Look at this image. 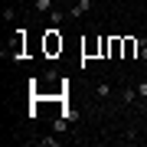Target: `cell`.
I'll return each mask as SVG.
<instances>
[{"label": "cell", "instance_id": "cell-11", "mask_svg": "<svg viewBox=\"0 0 147 147\" xmlns=\"http://www.w3.org/2000/svg\"><path fill=\"white\" fill-rule=\"evenodd\" d=\"M141 59L147 62V39H141Z\"/></svg>", "mask_w": 147, "mask_h": 147}, {"label": "cell", "instance_id": "cell-1", "mask_svg": "<svg viewBox=\"0 0 147 147\" xmlns=\"http://www.w3.org/2000/svg\"><path fill=\"white\" fill-rule=\"evenodd\" d=\"M46 53H49V56L62 53V36H59V30H56V26H49V30H46Z\"/></svg>", "mask_w": 147, "mask_h": 147}, {"label": "cell", "instance_id": "cell-6", "mask_svg": "<svg viewBox=\"0 0 147 147\" xmlns=\"http://www.w3.org/2000/svg\"><path fill=\"white\" fill-rule=\"evenodd\" d=\"M62 20H69V10H53L49 13V23H53V26H59Z\"/></svg>", "mask_w": 147, "mask_h": 147}, {"label": "cell", "instance_id": "cell-5", "mask_svg": "<svg viewBox=\"0 0 147 147\" xmlns=\"http://www.w3.org/2000/svg\"><path fill=\"white\" fill-rule=\"evenodd\" d=\"M118 98H121V105H131V101L137 98V88H121V95H118Z\"/></svg>", "mask_w": 147, "mask_h": 147}, {"label": "cell", "instance_id": "cell-3", "mask_svg": "<svg viewBox=\"0 0 147 147\" xmlns=\"http://www.w3.org/2000/svg\"><path fill=\"white\" fill-rule=\"evenodd\" d=\"M121 53H124V36H111V42H108V56L118 59Z\"/></svg>", "mask_w": 147, "mask_h": 147}, {"label": "cell", "instance_id": "cell-4", "mask_svg": "<svg viewBox=\"0 0 147 147\" xmlns=\"http://www.w3.org/2000/svg\"><path fill=\"white\" fill-rule=\"evenodd\" d=\"M53 3L56 0H33V10L36 13H53Z\"/></svg>", "mask_w": 147, "mask_h": 147}, {"label": "cell", "instance_id": "cell-2", "mask_svg": "<svg viewBox=\"0 0 147 147\" xmlns=\"http://www.w3.org/2000/svg\"><path fill=\"white\" fill-rule=\"evenodd\" d=\"M92 10V0H72V7H69V16L72 20H79V16H85Z\"/></svg>", "mask_w": 147, "mask_h": 147}, {"label": "cell", "instance_id": "cell-7", "mask_svg": "<svg viewBox=\"0 0 147 147\" xmlns=\"http://www.w3.org/2000/svg\"><path fill=\"white\" fill-rule=\"evenodd\" d=\"M95 95H98V98H108V95H111V85L108 82H98V85H95Z\"/></svg>", "mask_w": 147, "mask_h": 147}, {"label": "cell", "instance_id": "cell-9", "mask_svg": "<svg viewBox=\"0 0 147 147\" xmlns=\"http://www.w3.org/2000/svg\"><path fill=\"white\" fill-rule=\"evenodd\" d=\"M39 144H42V147H59L56 137H39Z\"/></svg>", "mask_w": 147, "mask_h": 147}, {"label": "cell", "instance_id": "cell-10", "mask_svg": "<svg viewBox=\"0 0 147 147\" xmlns=\"http://www.w3.org/2000/svg\"><path fill=\"white\" fill-rule=\"evenodd\" d=\"M137 95H141V98H147V82H137Z\"/></svg>", "mask_w": 147, "mask_h": 147}, {"label": "cell", "instance_id": "cell-8", "mask_svg": "<svg viewBox=\"0 0 147 147\" xmlns=\"http://www.w3.org/2000/svg\"><path fill=\"white\" fill-rule=\"evenodd\" d=\"M3 20H7V23L16 20V10H13V7H7V10H3Z\"/></svg>", "mask_w": 147, "mask_h": 147}]
</instances>
